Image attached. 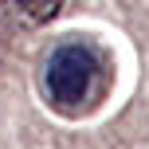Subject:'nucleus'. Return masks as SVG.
I'll return each mask as SVG.
<instances>
[{
	"mask_svg": "<svg viewBox=\"0 0 149 149\" xmlns=\"http://www.w3.org/2000/svg\"><path fill=\"white\" fill-rule=\"evenodd\" d=\"M43 98L55 114L79 118L94 102H102L110 86V63L90 39H63L43 59Z\"/></svg>",
	"mask_w": 149,
	"mask_h": 149,
	"instance_id": "1",
	"label": "nucleus"
},
{
	"mask_svg": "<svg viewBox=\"0 0 149 149\" xmlns=\"http://www.w3.org/2000/svg\"><path fill=\"white\" fill-rule=\"evenodd\" d=\"M12 4H16V12L28 24H47V20H55V12L63 8V0H12Z\"/></svg>",
	"mask_w": 149,
	"mask_h": 149,
	"instance_id": "2",
	"label": "nucleus"
}]
</instances>
